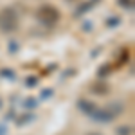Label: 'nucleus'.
Masks as SVG:
<instances>
[{
	"label": "nucleus",
	"instance_id": "obj_1",
	"mask_svg": "<svg viewBox=\"0 0 135 135\" xmlns=\"http://www.w3.org/2000/svg\"><path fill=\"white\" fill-rule=\"evenodd\" d=\"M60 18V13L58 9H54V7H49V6H45L43 9H40V20H43L45 23H54V22Z\"/></svg>",
	"mask_w": 135,
	"mask_h": 135
},
{
	"label": "nucleus",
	"instance_id": "obj_2",
	"mask_svg": "<svg viewBox=\"0 0 135 135\" xmlns=\"http://www.w3.org/2000/svg\"><path fill=\"white\" fill-rule=\"evenodd\" d=\"M79 108L83 110L86 115H92L97 108H95V104H92V103H88V101H79Z\"/></svg>",
	"mask_w": 135,
	"mask_h": 135
},
{
	"label": "nucleus",
	"instance_id": "obj_3",
	"mask_svg": "<svg viewBox=\"0 0 135 135\" xmlns=\"http://www.w3.org/2000/svg\"><path fill=\"white\" fill-rule=\"evenodd\" d=\"M119 4L123 7H126V9H132L133 7V0H119Z\"/></svg>",
	"mask_w": 135,
	"mask_h": 135
},
{
	"label": "nucleus",
	"instance_id": "obj_4",
	"mask_svg": "<svg viewBox=\"0 0 135 135\" xmlns=\"http://www.w3.org/2000/svg\"><path fill=\"white\" fill-rule=\"evenodd\" d=\"M119 135H130V128H126V126H123V128H119V132H117Z\"/></svg>",
	"mask_w": 135,
	"mask_h": 135
},
{
	"label": "nucleus",
	"instance_id": "obj_5",
	"mask_svg": "<svg viewBox=\"0 0 135 135\" xmlns=\"http://www.w3.org/2000/svg\"><path fill=\"white\" fill-rule=\"evenodd\" d=\"M108 70H110V65H104L103 69L99 70V76H106V74H108Z\"/></svg>",
	"mask_w": 135,
	"mask_h": 135
}]
</instances>
